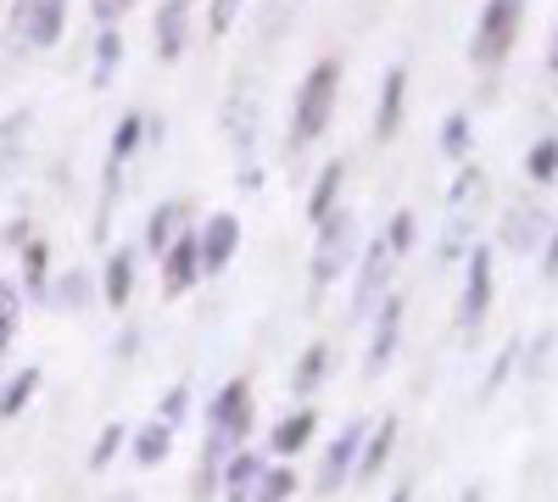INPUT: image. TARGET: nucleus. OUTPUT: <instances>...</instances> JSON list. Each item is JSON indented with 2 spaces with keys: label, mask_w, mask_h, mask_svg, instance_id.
Instances as JSON below:
<instances>
[{
  "label": "nucleus",
  "mask_w": 558,
  "mask_h": 502,
  "mask_svg": "<svg viewBox=\"0 0 558 502\" xmlns=\"http://www.w3.org/2000/svg\"><path fill=\"white\" fill-rule=\"evenodd\" d=\"M336 96H341V62L336 57H318L307 73H302V84H296V96H291V151H307L324 128H330V118H336Z\"/></svg>",
  "instance_id": "obj_1"
},
{
  "label": "nucleus",
  "mask_w": 558,
  "mask_h": 502,
  "mask_svg": "<svg viewBox=\"0 0 558 502\" xmlns=\"http://www.w3.org/2000/svg\"><path fill=\"white\" fill-rule=\"evenodd\" d=\"M68 7L73 0H12L7 51H51V45L68 34Z\"/></svg>",
  "instance_id": "obj_2"
},
{
  "label": "nucleus",
  "mask_w": 558,
  "mask_h": 502,
  "mask_svg": "<svg viewBox=\"0 0 558 502\" xmlns=\"http://www.w3.org/2000/svg\"><path fill=\"white\" fill-rule=\"evenodd\" d=\"M352 257H357V218L336 207L330 218L318 223V246H313V262H307L313 291H330L341 273L352 268Z\"/></svg>",
  "instance_id": "obj_3"
},
{
  "label": "nucleus",
  "mask_w": 558,
  "mask_h": 502,
  "mask_svg": "<svg viewBox=\"0 0 558 502\" xmlns=\"http://www.w3.org/2000/svg\"><path fill=\"white\" fill-rule=\"evenodd\" d=\"M520 17H525V0H486L481 23L470 34V62L475 68H497L520 39Z\"/></svg>",
  "instance_id": "obj_4"
},
{
  "label": "nucleus",
  "mask_w": 558,
  "mask_h": 502,
  "mask_svg": "<svg viewBox=\"0 0 558 502\" xmlns=\"http://www.w3.org/2000/svg\"><path fill=\"white\" fill-rule=\"evenodd\" d=\"M492 296H497V257L492 246H470V268H463V296H458V325L475 330L481 318L492 313Z\"/></svg>",
  "instance_id": "obj_5"
},
{
  "label": "nucleus",
  "mask_w": 558,
  "mask_h": 502,
  "mask_svg": "<svg viewBox=\"0 0 558 502\" xmlns=\"http://www.w3.org/2000/svg\"><path fill=\"white\" fill-rule=\"evenodd\" d=\"M391 246L375 235V241H368L363 246V268H357V296H352V318H368V313H375L380 307V296H386V280H391Z\"/></svg>",
  "instance_id": "obj_6"
},
{
  "label": "nucleus",
  "mask_w": 558,
  "mask_h": 502,
  "mask_svg": "<svg viewBox=\"0 0 558 502\" xmlns=\"http://www.w3.org/2000/svg\"><path fill=\"white\" fill-rule=\"evenodd\" d=\"M196 246H202V273H223L241 252V218L235 212H213L202 230H196Z\"/></svg>",
  "instance_id": "obj_7"
},
{
  "label": "nucleus",
  "mask_w": 558,
  "mask_h": 502,
  "mask_svg": "<svg viewBox=\"0 0 558 502\" xmlns=\"http://www.w3.org/2000/svg\"><path fill=\"white\" fill-rule=\"evenodd\" d=\"M402 313H408V302L402 296H380V307H375V341H368V357H363V369L368 375H380L386 363L397 357V341H402Z\"/></svg>",
  "instance_id": "obj_8"
},
{
  "label": "nucleus",
  "mask_w": 558,
  "mask_h": 502,
  "mask_svg": "<svg viewBox=\"0 0 558 502\" xmlns=\"http://www.w3.org/2000/svg\"><path fill=\"white\" fill-rule=\"evenodd\" d=\"M363 436H368V425H363V419H352V425L330 441V452H324L318 491H336L341 480H352V469H357V452H363Z\"/></svg>",
  "instance_id": "obj_9"
},
{
  "label": "nucleus",
  "mask_w": 558,
  "mask_h": 502,
  "mask_svg": "<svg viewBox=\"0 0 558 502\" xmlns=\"http://www.w3.org/2000/svg\"><path fill=\"white\" fill-rule=\"evenodd\" d=\"M151 45L162 62H179L184 45H191V0H162L157 7V28H151Z\"/></svg>",
  "instance_id": "obj_10"
},
{
  "label": "nucleus",
  "mask_w": 558,
  "mask_h": 502,
  "mask_svg": "<svg viewBox=\"0 0 558 502\" xmlns=\"http://www.w3.org/2000/svg\"><path fill=\"white\" fill-rule=\"evenodd\" d=\"M402 107H408V68L391 62L386 78H380V107H375V140H397V128H402Z\"/></svg>",
  "instance_id": "obj_11"
},
{
  "label": "nucleus",
  "mask_w": 558,
  "mask_h": 502,
  "mask_svg": "<svg viewBox=\"0 0 558 502\" xmlns=\"http://www.w3.org/2000/svg\"><path fill=\"white\" fill-rule=\"evenodd\" d=\"M202 280V246H196V235H173V246L162 252V285H168V296H184Z\"/></svg>",
  "instance_id": "obj_12"
},
{
  "label": "nucleus",
  "mask_w": 558,
  "mask_h": 502,
  "mask_svg": "<svg viewBox=\"0 0 558 502\" xmlns=\"http://www.w3.org/2000/svg\"><path fill=\"white\" fill-rule=\"evenodd\" d=\"M391 446H397V414H386L380 425H368V436H363V452H357V469H352V480L357 486H368L380 469H386V458H391Z\"/></svg>",
  "instance_id": "obj_13"
},
{
  "label": "nucleus",
  "mask_w": 558,
  "mask_h": 502,
  "mask_svg": "<svg viewBox=\"0 0 558 502\" xmlns=\"http://www.w3.org/2000/svg\"><path fill=\"white\" fill-rule=\"evenodd\" d=\"M547 230H553V218H547L542 207H531V201H520L514 212L502 218V241L514 246V252H536V246L547 241Z\"/></svg>",
  "instance_id": "obj_14"
},
{
  "label": "nucleus",
  "mask_w": 558,
  "mask_h": 502,
  "mask_svg": "<svg viewBox=\"0 0 558 502\" xmlns=\"http://www.w3.org/2000/svg\"><path fill=\"white\" fill-rule=\"evenodd\" d=\"M268 464L257 458V452L252 446H241V452H229V458H223V502H252V486H257V475H263Z\"/></svg>",
  "instance_id": "obj_15"
},
{
  "label": "nucleus",
  "mask_w": 558,
  "mask_h": 502,
  "mask_svg": "<svg viewBox=\"0 0 558 502\" xmlns=\"http://www.w3.org/2000/svg\"><path fill=\"white\" fill-rule=\"evenodd\" d=\"M341 185H347V162L336 157V162H324V168H318L313 191H307V218H313V223H324V218L341 207Z\"/></svg>",
  "instance_id": "obj_16"
},
{
  "label": "nucleus",
  "mask_w": 558,
  "mask_h": 502,
  "mask_svg": "<svg viewBox=\"0 0 558 502\" xmlns=\"http://www.w3.org/2000/svg\"><path fill=\"white\" fill-rule=\"evenodd\" d=\"M101 296H107V307H129V296H134V246H112L107 252Z\"/></svg>",
  "instance_id": "obj_17"
},
{
  "label": "nucleus",
  "mask_w": 558,
  "mask_h": 502,
  "mask_svg": "<svg viewBox=\"0 0 558 502\" xmlns=\"http://www.w3.org/2000/svg\"><path fill=\"white\" fill-rule=\"evenodd\" d=\"M313 430H318V414H313V407H302V414H286V419H279L274 425V452H286V458H296V452L313 441Z\"/></svg>",
  "instance_id": "obj_18"
},
{
  "label": "nucleus",
  "mask_w": 558,
  "mask_h": 502,
  "mask_svg": "<svg viewBox=\"0 0 558 502\" xmlns=\"http://www.w3.org/2000/svg\"><path fill=\"white\" fill-rule=\"evenodd\" d=\"M324 375H330V341H313L302 357H296V369H291V391L313 396L324 385Z\"/></svg>",
  "instance_id": "obj_19"
},
{
  "label": "nucleus",
  "mask_w": 558,
  "mask_h": 502,
  "mask_svg": "<svg viewBox=\"0 0 558 502\" xmlns=\"http://www.w3.org/2000/svg\"><path fill=\"white\" fill-rule=\"evenodd\" d=\"M168 446H173V425L151 419L146 430H134V464H140V469H157V464L168 458Z\"/></svg>",
  "instance_id": "obj_20"
},
{
  "label": "nucleus",
  "mask_w": 558,
  "mask_h": 502,
  "mask_svg": "<svg viewBox=\"0 0 558 502\" xmlns=\"http://www.w3.org/2000/svg\"><path fill=\"white\" fill-rule=\"evenodd\" d=\"M118 62H123V28H101L96 34V68H89V84L107 89L112 73H118Z\"/></svg>",
  "instance_id": "obj_21"
},
{
  "label": "nucleus",
  "mask_w": 558,
  "mask_h": 502,
  "mask_svg": "<svg viewBox=\"0 0 558 502\" xmlns=\"http://www.w3.org/2000/svg\"><path fill=\"white\" fill-rule=\"evenodd\" d=\"M140 140H146V112H123L118 118V134H112V151H107V162H129L134 151H140Z\"/></svg>",
  "instance_id": "obj_22"
},
{
  "label": "nucleus",
  "mask_w": 558,
  "mask_h": 502,
  "mask_svg": "<svg viewBox=\"0 0 558 502\" xmlns=\"http://www.w3.org/2000/svg\"><path fill=\"white\" fill-rule=\"evenodd\" d=\"M179 212H184L179 201H162V207L151 212V223H146V252H151V257H162V252L173 246V235H179Z\"/></svg>",
  "instance_id": "obj_23"
},
{
  "label": "nucleus",
  "mask_w": 558,
  "mask_h": 502,
  "mask_svg": "<svg viewBox=\"0 0 558 502\" xmlns=\"http://www.w3.org/2000/svg\"><path fill=\"white\" fill-rule=\"evenodd\" d=\"M34 385H39V369H23V375H12L7 385H0V419H17L34 402Z\"/></svg>",
  "instance_id": "obj_24"
},
{
  "label": "nucleus",
  "mask_w": 558,
  "mask_h": 502,
  "mask_svg": "<svg viewBox=\"0 0 558 502\" xmlns=\"http://www.w3.org/2000/svg\"><path fill=\"white\" fill-rule=\"evenodd\" d=\"M525 173L536 179V185H553L558 179V134H542V140L525 151Z\"/></svg>",
  "instance_id": "obj_25"
},
{
  "label": "nucleus",
  "mask_w": 558,
  "mask_h": 502,
  "mask_svg": "<svg viewBox=\"0 0 558 502\" xmlns=\"http://www.w3.org/2000/svg\"><path fill=\"white\" fill-rule=\"evenodd\" d=\"M291 491H296V469L274 464V469H263V475H257V486H252V502H286Z\"/></svg>",
  "instance_id": "obj_26"
},
{
  "label": "nucleus",
  "mask_w": 558,
  "mask_h": 502,
  "mask_svg": "<svg viewBox=\"0 0 558 502\" xmlns=\"http://www.w3.org/2000/svg\"><path fill=\"white\" fill-rule=\"evenodd\" d=\"M441 157H452V162L470 157V112H452L441 123Z\"/></svg>",
  "instance_id": "obj_27"
},
{
  "label": "nucleus",
  "mask_w": 558,
  "mask_h": 502,
  "mask_svg": "<svg viewBox=\"0 0 558 502\" xmlns=\"http://www.w3.org/2000/svg\"><path fill=\"white\" fill-rule=\"evenodd\" d=\"M481 196H486V173H481V168H463L447 201H452V212H475V201H481Z\"/></svg>",
  "instance_id": "obj_28"
},
{
  "label": "nucleus",
  "mask_w": 558,
  "mask_h": 502,
  "mask_svg": "<svg viewBox=\"0 0 558 502\" xmlns=\"http://www.w3.org/2000/svg\"><path fill=\"white\" fill-rule=\"evenodd\" d=\"M123 446H129V430H123V425H107V430L96 436V446H89V469H96V475H101V469H107V464L118 458V452H123Z\"/></svg>",
  "instance_id": "obj_29"
},
{
  "label": "nucleus",
  "mask_w": 558,
  "mask_h": 502,
  "mask_svg": "<svg viewBox=\"0 0 558 502\" xmlns=\"http://www.w3.org/2000/svg\"><path fill=\"white\" fill-rule=\"evenodd\" d=\"M17 313H23L17 285H12V280H0V352H7V346H12V335H17Z\"/></svg>",
  "instance_id": "obj_30"
},
{
  "label": "nucleus",
  "mask_w": 558,
  "mask_h": 502,
  "mask_svg": "<svg viewBox=\"0 0 558 502\" xmlns=\"http://www.w3.org/2000/svg\"><path fill=\"white\" fill-rule=\"evenodd\" d=\"M413 235H418V223H413V212H397L391 223H386V246H391V257H402V252H413Z\"/></svg>",
  "instance_id": "obj_31"
},
{
  "label": "nucleus",
  "mask_w": 558,
  "mask_h": 502,
  "mask_svg": "<svg viewBox=\"0 0 558 502\" xmlns=\"http://www.w3.org/2000/svg\"><path fill=\"white\" fill-rule=\"evenodd\" d=\"M241 7L246 0H207V34H229L235 17H241Z\"/></svg>",
  "instance_id": "obj_32"
},
{
  "label": "nucleus",
  "mask_w": 558,
  "mask_h": 502,
  "mask_svg": "<svg viewBox=\"0 0 558 502\" xmlns=\"http://www.w3.org/2000/svg\"><path fill=\"white\" fill-rule=\"evenodd\" d=\"M23 273H28V291H34V296L51 291V285H45V246H39V241L23 246Z\"/></svg>",
  "instance_id": "obj_33"
},
{
  "label": "nucleus",
  "mask_w": 558,
  "mask_h": 502,
  "mask_svg": "<svg viewBox=\"0 0 558 502\" xmlns=\"http://www.w3.org/2000/svg\"><path fill=\"white\" fill-rule=\"evenodd\" d=\"M57 302H62V307H84V302H89V273H84V268H73L68 280L57 285Z\"/></svg>",
  "instance_id": "obj_34"
},
{
  "label": "nucleus",
  "mask_w": 558,
  "mask_h": 502,
  "mask_svg": "<svg viewBox=\"0 0 558 502\" xmlns=\"http://www.w3.org/2000/svg\"><path fill=\"white\" fill-rule=\"evenodd\" d=\"M463 241H470V212H452L447 235H441V257H463Z\"/></svg>",
  "instance_id": "obj_35"
},
{
  "label": "nucleus",
  "mask_w": 558,
  "mask_h": 502,
  "mask_svg": "<svg viewBox=\"0 0 558 502\" xmlns=\"http://www.w3.org/2000/svg\"><path fill=\"white\" fill-rule=\"evenodd\" d=\"M134 0H89V12H96V28H118L129 17Z\"/></svg>",
  "instance_id": "obj_36"
},
{
  "label": "nucleus",
  "mask_w": 558,
  "mask_h": 502,
  "mask_svg": "<svg viewBox=\"0 0 558 502\" xmlns=\"http://www.w3.org/2000/svg\"><path fill=\"white\" fill-rule=\"evenodd\" d=\"M184 402H191V391H184V385H173V391H168V402H162V425H179Z\"/></svg>",
  "instance_id": "obj_37"
},
{
  "label": "nucleus",
  "mask_w": 558,
  "mask_h": 502,
  "mask_svg": "<svg viewBox=\"0 0 558 502\" xmlns=\"http://www.w3.org/2000/svg\"><path fill=\"white\" fill-rule=\"evenodd\" d=\"M514 357H520V346H508V352L497 357V369H492V380H486V396H492V391H497V385L508 380V369H514Z\"/></svg>",
  "instance_id": "obj_38"
},
{
  "label": "nucleus",
  "mask_w": 558,
  "mask_h": 502,
  "mask_svg": "<svg viewBox=\"0 0 558 502\" xmlns=\"http://www.w3.org/2000/svg\"><path fill=\"white\" fill-rule=\"evenodd\" d=\"M547 273H558V223L547 230Z\"/></svg>",
  "instance_id": "obj_39"
},
{
  "label": "nucleus",
  "mask_w": 558,
  "mask_h": 502,
  "mask_svg": "<svg viewBox=\"0 0 558 502\" xmlns=\"http://www.w3.org/2000/svg\"><path fill=\"white\" fill-rule=\"evenodd\" d=\"M547 73L558 78V28H553V39H547Z\"/></svg>",
  "instance_id": "obj_40"
},
{
  "label": "nucleus",
  "mask_w": 558,
  "mask_h": 502,
  "mask_svg": "<svg viewBox=\"0 0 558 502\" xmlns=\"http://www.w3.org/2000/svg\"><path fill=\"white\" fill-rule=\"evenodd\" d=\"M391 502H413V491H408V486H397V491H391Z\"/></svg>",
  "instance_id": "obj_41"
},
{
  "label": "nucleus",
  "mask_w": 558,
  "mask_h": 502,
  "mask_svg": "<svg viewBox=\"0 0 558 502\" xmlns=\"http://www.w3.org/2000/svg\"><path fill=\"white\" fill-rule=\"evenodd\" d=\"M118 502H140V497H134V491H123V497H118Z\"/></svg>",
  "instance_id": "obj_42"
}]
</instances>
